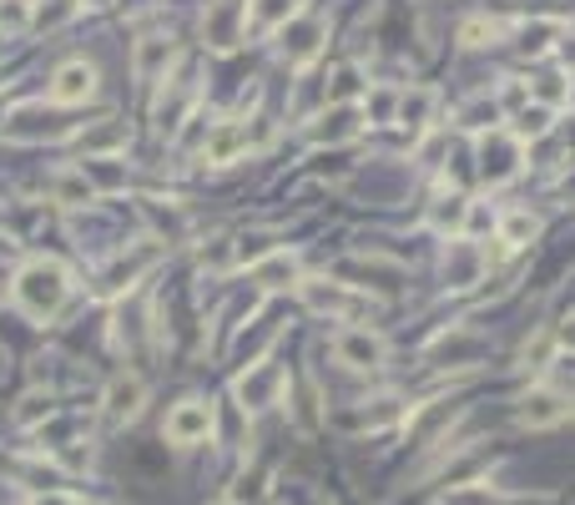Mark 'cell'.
I'll use <instances>...</instances> for the list:
<instances>
[{"label":"cell","mask_w":575,"mask_h":505,"mask_svg":"<svg viewBox=\"0 0 575 505\" xmlns=\"http://www.w3.org/2000/svg\"><path fill=\"white\" fill-rule=\"evenodd\" d=\"M172 61H177L172 36H141L137 51H131V71H137V81H162Z\"/></svg>","instance_id":"cell-12"},{"label":"cell","mask_w":575,"mask_h":505,"mask_svg":"<svg viewBox=\"0 0 575 505\" xmlns=\"http://www.w3.org/2000/svg\"><path fill=\"white\" fill-rule=\"evenodd\" d=\"M36 505H77V501H71V495H41Z\"/></svg>","instance_id":"cell-37"},{"label":"cell","mask_w":575,"mask_h":505,"mask_svg":"<svg viewBox=\"0 0 575 505\" xmlns=\"http://www.w3.org/2000/svg\"><path fill=\"white\" fill-rule=\"evenodd\" d=\"M278 395H288V374L278 369V364H248V374L238 379V399L242 409H268Z\"/></svg>","instance_id":"cell-7"},{"label":"cell","mask_w":575,"mask_h":505,"mask_svg":"<svg viewBox=\"0 0 575 505\" xmlns=\"http://www.w3.org/2000/svg\"><path fill=\"white\" fill-rule=\"evenodd\" d=\"M66 294H71V278H66V268L56 258H36V264H26L16 274V308L31 314V319H51L66 304Z\"/></svg>","instance_id":"cell-1"},{"label":"cell","mask_w":575,"mask_h":505,"mask_svg":"<svg viewBox=\"0 0 575 505\" xmlns=\"http://www.w3.org/2000/svg\"><path fill=\"white\" fill-rule=\"evenodd\" d=\"M56 202H66V208H81V202H97V182H91L87 172H61L51 182Z\"/></svg>","instance_id":"cell-21"},{"label":"cell","mask_w":575,"mask_h":505,"mask_svg":"<svg viewBox=\"0 0 575 505\" xmlns=\"http://www.w3.org/2000/svg\"><path fill=\"white\" fill-rule=\"evenodd\" d=\"M334 354L338 364H348V369H384V359H389V349H384L379 334L369 329H338L334 334Z\"/></svg>","instance_id":"cell-6"},{"label":"cell","mask_w":575,"mask_h":505,"mask_svg":"<svg viewBox=\"0 0 575 505\" xmlns=\"http://www.w3.org/2000/svg\"><path fill=\"white\" fill-rule=\"evenodd\" d=\"M298 16L294 0H252V26L258 31H272V26H288Z\"/></svg>","instance_id":"cell-24"},{"label":"cell","mask_w":575,"mask_h":505,"mask_svg":"<svg viewBox=\"0 0 575 505\" xmlns=\"http://www.w3.org/2000/svg\"><path fill=\"white\" fill-rule=\"evenodd\" d=\"M561 192H565V198H575V172H571V177H565V182H561Z\"/></svg>","instance_id":"cell-39"},{"label":"cell","mask_w":575,"mask_h":505,"mask_svg":"<svg viewBox=\"0 0 575 505\" xmlns=\"http://www.w3.org/2000/svg\"><path fill=\"white\" fill-rule=\"evenodd\" d=\"M324 36H328L324 16H294V21L282 26V56H288L294 67H308V61L324 51Z\"/></svg>","instance_id":"cell-8"},{"label":"cell","mask_w":575,"mask_h":505,"mask_svg":"<svg viewBox=\"0 0 575 505\" xmlns=\"http://www.w3.org/2000/svg\"><path fill=\"white\" fill-rule=\"evenodd\" d=\"M252 284H258V288H294V284H304V278H298V258H294V253H282V248H272L262 264H252Z\"/></svg>","instance_id":"cell-17"},{"label":"cell","mask_w":575,"mask_h":505,"mask_svg":"<svg viewBox=\"0 0 575 505\" xmlns=\"http://www.w3.org/2000/svg\"><path fill=\"white\" fill-rule=\"evenodd\" d=\"M565 415H571V399L555 395V389H531V395L521 399V409H515V419H521L525 429H551V425H561Z\"/></svg>","instance_id":"cell-11"},{"label":"cell","mask_w":575,"mask_h":505,"mask_svg":"<svg viewBox=\"0 0 575 505\" xmlns=\"http://www.w3.org/2000/svg\"><path fill=\"white\" fill-rule=\"evenodd\" d=\"M212 405L207 399H182V405L167 415V425H162V435L172 439V445H202L207 435H212Z\"/></svg>","instance_id":"cell-5"},{"label":"cell","mask_w":575,"mask_h":505,"mask_svg":"<svg viewBox=\"0 0 575 505\" xmlns=\"http://www.w3.org/2000/svg\"><path fill=\"white\" fill-rule=\"evenodd\" d=\"M141 399H147V385L137 374H117L107 385V399H101V415H107V425H127V419H137Z\"/></svg>","instance_id":"cell-9"},{"label":"cell","mask_w":575,"mask_h":505,"mask_svg":"<svg viewBox=\"0 0 575 505\" xmlns=\"http://www.w3.org/2000/svg\"><path fill=\"white\" fill-rule=\"evenodd\" d=\"M268 481H272V475H268V471H262V465H258V471H252V475H242V481L232 485L228 505H258L262 495H268Z\"/></svg>","instance_id":"cell-26"},{"label":"cell","mask_w":575,"mask_h":505,"mask_svg":"<svg viewBox=\"0 0 575 505\" xmlns=\"http://www.w3.org/2000/svg\"><path fill=\"white\" fill-rule=\"evenodd\" d=\"M445 505H510L505 495H495L489 485H459V491H449Z\"/></svg>","instance_id":"cell-30"},{"label":"cell","mask_w":575,"mask_h":505,"mask_svg":"<svg viewBox=\"0 0 575 505\" xmlns=\"http://www.w3.org/2000/svg\"><path fill=\"white\" fill-rule=\"evenodd\" d=\"M459 117H465V127H489V132H495V121H499V107L489 97H479V101H469L465 111H459Z\"/></svg>","instance_id":"cell-32"},{"label":"cell","mask_w":575,"mask_h":505,"mask_svg":"<svg viewBox=\"0 0 575 505\" xmlns=\"http://www.w3.org/2000/svg\"><path fill=\"white\" fill-rule=\"evenodd\" d=\"M459 41H465V46H495V41H499V21H485V16H475V21L459 26Z\"/></svg>","instance_id":"cell-31"},{"label":"cell","mask_w":575,"mask_h":505,"mask_svg":"<svg viewBox=\"0 0 575 505\" xmlns=\"http://www.w3.org/2000/svg\"><path fill=\"white\" fill-rule=\"evenodd\" d=\"M31 21H36L31 0H0V31L6 36H21Z\"/></svg>","instance_id":"cell-28"},{"label":"cell","mask_w":575,"mask_h":505,"mask_svg":"<svg viewBox=\"0 0 575 505\" xmlns=\"http://www.w3.org/2000/svg\"><path fill=\"white\" fill-rule=\"evenodd\" d=\"M157 258H162L157 242H141V248H131V253H117V264H111L97 284V298H117V294H127V288H137V278L152 274Z\"/></svg>","instance_id":"cell-2"},{"label":"cell","mask_w":575,"mask_h":505,"mask_svg":"<svg viewBox=\"0 0 575 505\" xmlns=\"http://www.w3.org/2000/svg\"><path fill=\"white\" fill-rule=\"evenodd\" d=\"M485 268H489V258H485V248H479V242H469V238L449 242V258H445L449 288H475L479 278H485Z\"/></svg>","instance_id":"cell-10"},{"label":"cell","mask_w":575,"mask_h":505,"mask_svg":"<svg viewBox=\"0 0 575 505\" xmlns=\"http://www.w3.org/2000/svg\"><path fill=\"white\" fill-rule=\"evenodd\" d=\"M429 117H435V91L429 87H414L399 97V107H394V121H399L409 137H419L424 127H429Z\"/></svg>","instance_id":"cell-16"},{"label":"cell","mask_w":575,"mask_h":505,"mask_svg":"<svg viewBox=\"0 0 575 505\" xmlns=\"http://www.w3.org/2000/svg\"><path fill=\"white\" fill-rule=\"evenodd\" d=\"M0 111H6V91H0Z\"/></svg>","instance_id":"cell-40"},{"label":"cell","mask_w":575,"mask_h":505,"mask_svg":"<svg viewBox=\"0 0 575 505\" xmlns=\"http://www.w3.org/2000/svg\"><path fill=\"white\" fill-rule=\"evenodd\" d=\"M429 222H435V232H465V222H469V202L459 198V192H449V198H439V202H435Z\"/></svg>","instance_id":"cell-22"},{"label":"cell","mask_w":575,"mask_h":505,"mask_svg":"<svg viewBox=\"0 0 575 505\" xmlns=\"http://www.w3.org/2000/svg\"><path fill=\"white\" fill-rule=\"evenodd\" d=\"M77 147L87 157H97V162L101 157H117L121 147H127V127L107 117V121H97V127H87V132H77Z\"/></svg>","instance_id":"cell-18"},{"label":"cell","mask_w":575,"mask_h":505,"mask_svg":"<svg viewBox=\"0 0 575 505\" xmlns=\"http://www.w3.org/2000/svg\"><path fill=\"white\" fill-rule=\"evenodd\" d=\"M515 172H521V137L515 132L479 137V177H485L489 187H499V182H510Z\"/></svg>","instance_id":"cell-4"},{"label":"cell","mask_w":575,"mask_h":505,"mask_svg":"<svg viewBox=\"0 0 575 505\" xmlns=\"http://www.w3.org/2000/svg\"><path fill=\"white\" fill-rule=\"evenodd\" d=\"M248 31V0H212L202 16V36L212 51H232Z\"/></svg>","instance_id":"cell-3"},{"label":"cell","mask_w":575,"mask_h":505,"mask_svg":"<svg viewBox=\"0 0 575 505\" xmlns=\"http://www.w3.org/2000/svg\"><path fill=\"white\" fill-rule=\"evenodd\" d=\"M304 298L314 314H358L364 304H354V294H348V284H338V278H304Z\"/></svg>","instance_id":"cell-14"},{"label":"cell","mask_w":575,"mask_h":505,"mask_svg":"<svg viewBox=\"0 0 575 505\" xmlns=\"http://www.w3.org/2000/svg\"><path fill=\"white\" fill-rule=\"evenodd\" d=\"M561 344H565V349H575V319L561 329Z\"/></svg>","instance_id":"cell-38"},{"label":"cell","mask_w":575,"mask_h":505,"mask_svg":"<svg viewBox=\"0 0 575 505\" xmlns=\"http://www.w3.org/2000/svg\"><path fill=\"white\" fill-rule=\"evenodd\" d=\"M41 419H51V399H46V395H26L21 409H16V425H41Z\"/></svg>","instance_id":"cell-34"},{"label":"cell","mask_w":575,"mask_h":505,"mask_svg":"<svg viewBox=\"0 0 575 505\" xmlns=\"http://www.w3.org/2000/svg\"><path fill=\"white\" fill-rule=\"evenodd\" d=\"M561 61L565 67H575V36H561Z\"/></svg>","instance_id":"cell-36"},{"label":"cell","mask_w":575,"mask_h":505,"mask_svg":"<svg viewBox=\"0 0 575 505\" xmlns=\"http://www.w3.org/2000/svg\"><path fill=\"white\" fill-rule=\"evenodd\" d=\"M77 6H81V0H46L41 11H36L31 26H41V31H51V26H66L71 16H77Z\"/></svg>","instance_id":"cell-29"},{"label":"cell","mask_w":575,"mask_h":505,"mask_svg":"<svg viewBox=\"0 0 575 505\" xmlns=\"http://www.w3.org/2000/svg\"><path fill=\"white\" fill-rule=\"evenodd\" d=\"M565 91H571V87H565V77H545V81H535V87H531V97L541 101V107L555 111L565 101Z\"/></svg>","instance_id":"cell-33"},{"label":"cell","mask_w":575,"mask_h":505,"mask_svg":"<svg viewBox=\"0 0 575 505\" xmlns=\"http://www.w3.org/2000/svg\"><path fill=\"white\" fill-rule=\"evenodd\" d=\"M555 36H561V26H555V21H531V26L521 31V51H525V56H545Z\"/></svg>","instance_id":"cell-27"},{"label":"cell","mask_w":575,"mask_h":505,"mask_svg":"<svg viewBox=\"0 0 575 505\" xmlns=\"http://www.w3.org/2000/svg\"><path fill=\"white\" fill-rule=\"evenodd\" d=\"M551 121H555V111L551 107H541V101H525L521 111H515V137H545L551 132Z\"/></svg>","instance_id":"cell-25"},{"label":"cell","mask_w":575,"mask_h":505,"mask_svg":"<svg viewBox=\"0 0 575 505\" xmlns=\"http://www.w3.org/2000/svg\"><path fill=\"white\" fill-rule=\"evenodd\" d=\"M571 415H575V399H571Z\"/></svg>","instance_id":"cell-41"},{"label":"cell","mask_w":575,"mask_h":505,"mask_svg":"<svg viewBox=\"0 0 575 505\" xmlns=\"http://www.w3.org/2000/svg\"><path fill=\"white\" fill-rule=\"evenodd\" d=\"M167 87H172V81H167ZM192 107H197V91H192V87H172L162 101H157V111H152V117H157V132L167 137V132H177L182 121H192V117H187Z\"/></svg>","instance_id":"cell-19"},{"label":"cell","mask_w":575,"mask_h":505,"mask_svg":"<svg viewBox=\"0 0 575 505\" xmlns=\"http://www.w3.org/2000/svg\"><path fill=\"white\" fill-rule=\"evenodd\" d=\"M535 232H541V218H535V212H505V218H499V242H505V248H521Z\"/></svg>","instance_id":"cell-23"},{"label":"cell","mask_w":575,"mask_h":505,"mask_svg":"<svg viewBox=\"0 0 575 505\" xmlns=\"http://www.w3.org/2000/svg\"><path fill=\"white\" fill-rule=\"evenodd\" d=\"M248 147V127L242 121H222V127H207V142H202V162L222 167Z\"/></svg>","instance_id":"cell-15"},{"label":"cell","mask_w":575,"mask_h":505,"mask_svg":"<svg viewBox=\"0 0 575 505\" xmlns=\"http://www.w3.org/2000/svg\"><path fill=\"white\" fill-rule=\"evenodd\" d=\"M51 97L61 101V107H77V101L97 97V67H91V61H66L51 81Z\"/></svg>","instance_id":"cell-13"},{"label":"cell","mask_w":575,"mask_h":505,"mask_svg":"<svg viewBox=\"0 0 575 505\" xmlns=\"http://www.w3.org/2000/svg\"><path fill=\"white\" fill-rule=\"evenodd\" d=\"M354 132H358V111L354 107H328L324 117L308 127V137H314V142H348Z\"/></svg>","instance_id":"cell-20"},{"label":"cell","mask_w":575,"mask_h":505,"mask_svg":"<svg viewBox=\"0 0 575 505\" xmlns=\"http://www.w3.org/2000/svg\"><path fill=\"white\" fill-rule=\"evenodd\" d=\"M551 349H555V344H551V334H541V339H535V344H525V349H521V364H525V369H545V359H551Z\"/></svg>","instance_id":"cell-35"}]
</instances>
